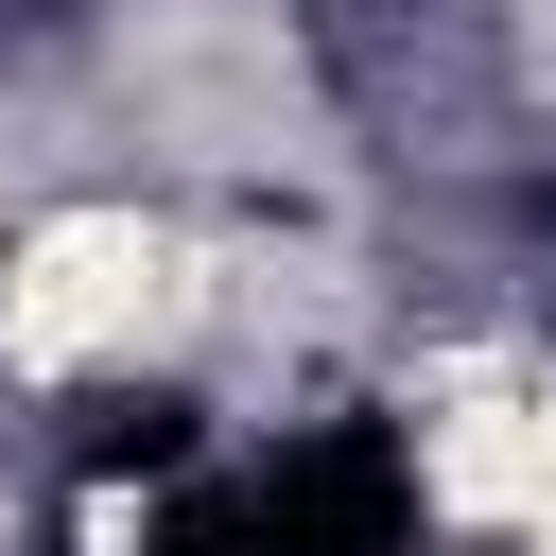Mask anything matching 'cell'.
<instances>
[{"label":"cell","mask_w":556,"mask_h":556,"mask_svg":"<svg viewBox=\"0 0 556 556\" xmlns=\"http://www.w3.org/2000/svg\"><path fill=\"white\" fill-rule=\"evenodd\" d=\"M226 313V261L156 208V191H52L0 226V382L17 400H87L174 365Z\"/></svg>","instance_id":"1"}]
</instances>
